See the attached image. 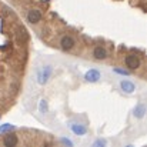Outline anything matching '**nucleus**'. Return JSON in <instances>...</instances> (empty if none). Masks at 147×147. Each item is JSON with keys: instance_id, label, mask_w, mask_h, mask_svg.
Returning a JSON list of instances; mask_svg holds the SVG:
<instances>
[{"instance_id": "nucleus-6", "label": "nucleus", "mask_w": 147, "mask_h": 147, "mask_svg": "<svg viewBox=\"0 0 147 147\" xmlns=\"http://www.w3.org/2000/svg\"><path fill=\"white\" fill-rule=\"evenodd\" d=\"M73 131L77 133V134H84V133H86V127H82V126H73Z\"/></svg>"}, {"instance_id": "nucleus-3", "label": "nucleus", "mask_w": 147, "mask_h": 147, "mask_svg": "<svg viewBox=\"0 0 147 147\" xmlns=\"http://www.w3.org/2000/svg\"><path fill=\"white\" fill-rule=\"evenodd\" d=\"M50 73H51V67H50V66L43 67V69H42V73H40V76H39V82H40V83H45V82L47 80V77L50 76Z\"/></svg>"}, {"instance_id": "nucleus-2", "label": "nucleus", "mask_w": 147, "mask_h": 147, "mask_svg": "<svg viewBox=\"0 0 147 147\" xmlns=\"http://www.w3.org/2000/svg\"><path fill=\"white\" fill-rule=\"evenodd\" d=\"M92 54H93V57L97 59V60L107 59V51H106V49H103L101 46H96V47L93 49V51H92Z\"/></svg>"}, {"instance_id": "nucleus-4", "label": "nucleus", "mask_w": 147, "mask_h": 147, "mask_svg": "<svg viewBox=\"0 0 147 147\" xmlns=\"http://www.w3.org/2000/svg\"><path fill=\"white\" fill-rule=\"evenodd\" d=\"M120 86H121V89L126 90L127 93H131V92L134 90V84H133L131 82H129V80H123V82L120 83Z\"/></svg>"}, {"instance_id": "nucleus-7", "label": "nucleus", "mask_w": 147, "mask_h": 147, "mask_svg": "<svg viewBox=\"0 0 147 147\" xmlns=\"http://www.w3.org/2000/svg\"><path fill=\"white\" fill-rule=\"evenodd\" d=\"M136 113H137V116H139V117H142V116L144 114V107H143V106H140V107L136 110Z\"/></svg>"}, {"instance_id": "nucleus-1", "label": "nucleus", "mask_w": 147, "mask_h": 147, "mask_svg": "<svg viewBox=\"0 0 147 147\" xmlns=\"http://www.w3.org/2000/svg\"><path fill=\"white\" fill-rule=\"evenodd\" d=\"M142 59L143 56H136V54H127L124 57V64L129 70L131 71H136L137 69L143 67V63H142Z\"/></svg>"}, {"instance_id": "nucleus-5", "label": "nucleus", "mask_w": 147, "mask_h": 147, "mask_svg": "<svg viewBox=\"0 0 147 147\" xmlns=\"http://www.w3.org/2000/svg\"><path fill=\"white\" fill-rule=\"evenodd\" d=\"M86 79L89 80V82H96L100 79V73H98L97 70H90L87 74H86Z\"/></svg>"}]
</instances>
